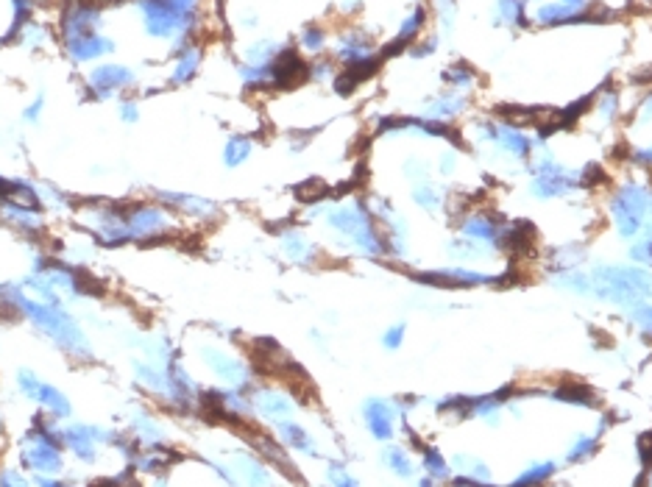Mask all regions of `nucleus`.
I'll list each match as a JSON object with an SVG mask.
<instances>
[{
	"label": "nucleus",
	"mask_w": 652,
	"mask_h": 487,
	"mask_svg": "<svg viewBox=\"0 0 652 487\" xmlns=\"http://www.w3.org/2000/svg\"><path fill=\"white\" fill-rule=\"evenodd\" d=\"M650 200L652 190L647 184H638V181H624L619 190L611 195L608 212H611L614 228H616V234L621 240H636L644 231Z\"/></svg>",
	"instance_id": "0eeeda50"
},
{
	"label": "nucleus",
	"mask_w": 652,
	"mask_h": 487,
	"mask_svg": "<svg viewBox=\"0 0 652 487\" xmlns=\"http://www.w3.org/2000/svg\"><path fill=\"white\" fill-rule=\"evenodd\" d=\"M201 359H204V365H206L221 382H226V385L240 387V390L251 387V365H248L246 359L231 357V354L215 348V346H201Z\"/></svg>",
	"instance_id": "f8f14e48"
},
{
	"label": "nucleus",
	"mask_w": 652,
	"mask_h": 487,
	"mask_svg": "<svg viewBox=\"0 0 652 487\" xmlns=\"http://www.w3.org/2000/svg\"><path fill=\"white\" fill-rule=\"evenodd\" d=\"M421 465H424V471H426V476H429V479H449V476H452L449 462L443 459V454H441L438 449H424Z\"/></svg>",
	"instance_id": "f704fd0d"
},
{
	"label": "nucleus",
	"mask_w": 652,
	"mask_h": 487,
	"mask_svg": "<svg viewBox=\"0 0 652 487\" xmlns=\"http://www.w3.org/2000/svg\"><path fill=\"white\" fill-rule=\"evenodd\" d=\"M627 257L636 262V264H641V267H650V270H652V237H638V240L630 245Z\"/></svg>",
	"instance_id": "4c0bfd02"
},
{
	"label": "nucleus",
	"mask_w": 652,
	"mask_h": 487,
	"mask_svg": "<svg viewBox=\"0 0 652 487\" xmlns=\"http://www.w3.org/2000/svg\"><path fill=\"white\" fill-rule=\"evenodd\" d=\"M362 418H365V426H368V432H371V437L374 440H379V443H385V440H391L393 432H396V407H393L391 401H385V398H368L365 404H362Z\"/></svg>",
	"instance_id": "a211bd4d"
},
{
	"label": "nucleus",
	"mask_w": 652,
	"mask_h": 487,
	"mask_svg": "<svg viewBox=\"0 0 652 487\" xmlns=\"http://www.w3.org/2000/svg\"><path fill=\"white\" fill-rule=\"evenodd\" d=\"M53 415H36L20 446V465L39 476H59L65 468V443Z\"/></svg>",
	"instance_id": "20e7f679"
},
{
	"label": "nucleus",
	"mask_w": 652,
	"mask_h": 487,
	"mask_svg": "<svg viewBox=\"0 0 652 487\" xmlns=\"http://www.w3.org/2000/svg\"><path fill=\"white\" fill-rule=\"evenodd\" d=\"M532 178H530V195L538 200H554V198H566L574 190H580V173L563 167L554 162L552 154H544L532 162Z\"/></svg>",
	"instance_id": "6e6552de"
},
{
	"label": "nucleus",
	"mask_w": 652,
	"mask_h": 487,
	"mask_svg": "<svg viewBox=\"0 0 652 487\" xmlns=\"http://www.w3.org/2000/svg\"><path fill=\"white\" fill-rule=\"evenodd\" d=\"M463 109H466V97L452 90V92H443V95H438L435 100H429L424 114H426V120H438V123H443V120H452V117H457Z\"/></svg>",
	"instance_id": "393cba45"
},
{
	"label": "nucleus",
	"mask_w": 652,
	"mask_h": 487,
	"mask_svg": "<svg viewBox=\"0 0 652 487\" xmlns=\"http://www.w3.org/2000/svg\"><path fill=\"white\" fill-rule=\"evenodd\" d=\"M638 454H641V462H644V468H650V465H652V434H644V437H641Z\"/></svg>",
	"instance_id": "8fccbe9b"
},
{
	"label": "nucleus",
	"mask_w": 652,
	"mask_h": 487,
	"mask_svg": "<svg viewBox=\"0 0 652 487\" xmlns=\"http://www.w3.org/2000/svg\"><path fill=\"white\" fill-rule=\"evenodd\" d=\"M426 26V11L419 6V9H413V14L401 23V28H399V33H396V39H393L391 45L382 50V59H388V56H393V53H401V50H410L413 48V42L419 39V33L424 31Z\"/></svg>",
	"instance_id": "4be33fe9"
},
{
	"label": "nucleus",
	"mask_w": 652,
	"mask_h": 487,
	"mask_svg": "<svg viewBox=\"0 0 652 487\" xmlns=\"http://www.w3.org/2000/svg\"><path fill=\"white\" fill-rule=\"evenodd\" d=\"M326 42V33L324 28H318V26H307L304 31H301V45L307 48V50H321Z\"/></svg>",
	"instance_id": "37998d69"
},
{
	"label": "nucleus",
	"mask_w": 652,
	"mask_h": 487,
	"mask_svg": "<svg viewBox=\"0 0 652 487\" xmlns=\"http://www.w3.org/2000/svg\"><path fill=\"white\" fill-rule=\"evenodd\" d=\"M446 251H449V257L463 259V262H485V259H490V257H496L493 248L483 245V242H474V240H468V237H460L455 242H449Z\"/></svg>",
	"instance_id": "c85d7f7f"
},
{
	"label": "nucleus",
	"mask_w": 652,
	"mask_h": 487,
	"mask_svg": "<svg viewBox=\"0 0 652 487\" xmlns=\"http://www.w3.org/2000/svg\"><path fill=\"white\" fill-rule=\"evenodd\" d=\"M596 112H599V117L602 120H614L616 117V112H619V95L614 92V90H608V92H602V97H599V106H596Z\"/></svg>",
	"instance_id": "ea45409f"
},
{
	"label": "nucleus",
	"mask_w": 652,
	"mask_h": 487,
	"mask_svg": "<svg viewBox=\"0 0 652 487\" xmlns=\"http://www.w3.org/2000/svg\"><path fill=\"white\" fill-rule=\"evenodd\" d=\"M0 220L9 228L20 231L23 237L36 240L45 234V215L31 203H23L17 198H0Z\"/></svg>",
	"instance_id": "ddd939ff"
},
{
	"label": "nucleus",
	"mask_w": 652,
	"mask_h": 487,
	"mask_svg": "<svg viewBox=\"0 0 652 487\" xmlns=\"http://www.w3.org/2000/svg\"><path fill=\"white\" fill-rule=\"evenodd\" d=\"M554 471V462H535V465H530V468H524L522 473L510 482V487H541L550 476H552Z\"/></svg>",
	"instance_id": "7c9ffc66"
},
{
	"label": "nucleus",
	"mask_w": 652,
	"mask_h": 487,
	"mask_svg": "<svg viewBox=\"0 0 652 487\" xmlns=\"http://www.w3.org/2000/svg\"><path fill=\"white\" fill-rule=\"evenodd\" d=\"M251 151H254L251 137H240V134H237V137L228 139L226 148H224V164H226V167H240V164L251 156Z\"/></svg>",
	"instance_id": "2f4dec72"
},
{
	"label": "nucleus",
	"mask_w": 652,
	"mask_h": 487,
	"mask_svg": "<svg viewBox=\"0 0 652 487\" xmlns=\"http://www.w3.org/2000/svg\"><path fill=\"white\" fill-rule=\"evenodd\" d=\"M432 482H435V479H421V482H419V487H432Z\"/></svg>",
	"instance_id": "5fc2aeb1"
},
{
	"label": "nucleus",
	"mask_w": 652,
	"mask_h": 487,
	"mask_svg": "<svg viewBox=\"0 0 652 487\" xmlns=\"http://www.w3.org/2000/svg\"><path fill=\"white\" fill-rule=\"evenodd\" d=\"M129 434L142 446V449H151V446H162L164 443V432L162 426L154 421L148 412H142V410H137V412H131L129 418Z\"/></svg>",
	"instance_id": "b1692460"
},
{
	"label": "nucleus",
	"mask_w": 652,
	"mask_h": 487,
	"mask_svg": "<svg viewBox=\"0 0 652 487\" xmlns=\"http://www.w3.org/2000/svg\"><path fill=\"white\" fill-rule=\"evenodd\" d=\"M435 9L441 14V26L452 31L455 28V0H435Z\"/></svg>",
	"instance_id": "c03bdc74"
},
{
	"label": "nucleus",
	"mask_w": 652,
	"mask_h": 487,
	"mask_svg": "<svg viewBox=\"0 0 652 487\" xmlns=\"http://www.w3.org/2000/svg\"><path fill=\"white\" fill-rule=\"evenodd\" d=\"M557 398H563L566 404H577V407H588V404H591V395H588L586 390H580V387L557 390Z\"/></svg>",
	"instance_id": "a18cd8bd"
},
{
	"label": "nucleus",
	"mask_w": 652,
	"mask_h": 487,
	"mask_svg": "<svg viewBox=\"0 0 652 487\" xmlns=\"http://www.w3.org/2000/svg\"><path fill=\"white\" fill-rule=\"evenodd\" d=\"M382 459H385V465L391 468L396 476H401V479H410L413 476V459H410V454H407V449H401V446H388L385 451H382Z\"/></svg>",
	"instance_id": "473e14b6"
},
{
	"label": "nucleus",
	"mask_w": 652,
	"mask_h": 487,
	"mask_svg": "<svg viewBox=\"0 0 652 487\" xmlns=\"http://www.w3.org/2000/svg\"><path fill=\"white\" fill-rule=\"evenodd\" d=\"M552 282L563 290L574 292V295H594V282H591V273L580 270V267H569V270H554Z\"/></svg>",
	"instance_id": "cd10ccee"
},
{
	"label": "nucleus",
	"mask_w": 652,
	"mask_h": 487,
	"mask_svg": "<svg viewBox=\"0 0 652 487\" xmlns=\"http://www.w3.org/2000/svg\"><path fill=\"white\" fill-rule=\"evenodd\" d=\"M234 476L243 482V487H276L273 473L268 468V462H262L251 454H237L234 456Z\"/></svg>",
	"instance_id": "aec40b11"
},
{
	"label": "nucleus",
	"mask_w": 652,
	"mask_h": 487,
	"mask_svg": "<svg viewBox=\"0 0 652 487\" xmlns=\"http://www.w3.org/2000/svg\"><path fill=\"white\" fill-rule=\"evenodd\" d=\"M17 387L26 398L36 401L48 415H53L56 421H65L73 415V407H70V398L59 387L42 382L39 376H33L31 370H20L17 373Z\"/></svg>",
	"instance_id": "9b49d317"
},
{
	"label": "nucleus",
	"mask_w": 652,
	"mask_h": 487,
	"mask_svg": "<svg viewBox=\"0 0 652 487\" xmlns=\"http://www.w3.org/2000/svg\"><path fill=\"white\" fill-rule=\"evenodd\" d=\"M630 321L636 326H641L644 331H652V304L641 301V304L630 306Z\"/></svg>",
	"instance_id": "a19ab883"
},
{
	"label": "nucleus",
	"mask_w": 652,
	"mask_h": 487,
	"mask_svg": "<svg viewBox=\"0 0 652 487\" xmlns=\"http://www.w3.org/2000/svg\"><path fill=\"white\" fill-rule=\"evenodd\" d=\"M14 304L20 309V318L31 321L70 359H78V362H90L93 359V346L87 340L84 328L78 326V321L67 312L62 304H45V301L28 298L23 284H14Z\"/></svg>",
	"instance_id": "f03ea898"
},
{
	"label": "nucleus",
	"mask_w": 652,
	"mask_h": 487,
	"mask_svg": "<svg viewBox=\"0 0 652 487\" xmlns=\"http://www.w3.org/2000/svg\"><path fill=\"white\" fill-rule=\"evenodd\" d=\"M157 203H162L167 212H179L182 218H190V220H212L218 218L221 206L209 198H201V195H190V193H173V190H157L154 193Z\"/></svg>",
	"instance_id": "4468645a"
},
{
	"label": "nucleus",
	"mask_w": 652,
	"mask_h": 487,
	"mask_svg": "<svg viewBox=\"0 0 652 487\" xmlns=\"http://www.w3.org/2000/svg\"><path fill=\"white\" fill-rule=\"evenodd\" d=\"M276 432H279V440H282L285 449H293V451H301V454H307V456H318V449H315L312 434H310L301 423L285 418V421L276 423Z\"/></svg>",
	"instance_id": "5701e85b"
},
{
	"label": "nucleus",
	"mask_w": 652,
	"mask_h": 487,
	"mask_svg": "<svg viewBox=\"0 0 652 487\" xmlns=\"http://www.w3.org/2000/svg\"><path fill=\"white\" fill-rule=\"evenodd\" d=\"M324 226L335 237V245H340V248H346L352 254L371 257V259L388 257L385 234H382V228L377 223L368 200H359L357 198V200L326 206Z\"/></svg>",
	"instance_id": "f257e3e1"
},
{
	"label": "nucleus",
	"mask_w": 652,
	"mask_h": 487,
	"mask_svg": "<svg viewBox=\"0 0 652 487\" xmlns=\"http://www.w3.org/2000/svg\"><path fill=\"white\" fill-rule=\"evenodd\" d=\"M443 78H446V84H452L455 87V92H460V90H468L471 84H474V67H468V65H452L446 73H443Z\"/></svg>",
	"instance_id": "c9c22d12"
},
{
	"label": "nucleus",
	"mask_w": 652,
	"mask_h": 487,
	"mask_svg": "<svg viewBox=\"0 0 652 487\" xmlns=\"http://www.w3.org/2000/svg\"><path fill=\"white\" fill-rule=\"evenodd\" d=\"M371 50H374V45H371V39H368L362 31L343 33V39L337 42V56H340L346 65H354V62L368 59Z\"/></svg>",
	"instance_id": "a878e982"
},
{
	"label": "nucleus",
	"mask_w": 652,
	"mask_h": 487,
	"mask_svg": "<svg viewBox=\"0 0 652 487\" xmlns=\"http://www.w3.org/2000/svg\"><path fill=\"white\" fill-rule=\"evenodd\" d=\"M0 487H28V479L17 468H3L0 471Z\"/></svg>",
	"instance_id": "49530a36"
},
{
	"label": "nucleus",
	"mask_w": 652,
	"mask_h": 487,
	"mask_svg": "<svg viewBox=\"0 0 652 487\" xmlns=\"http://www.w3.org/2000/svg\"><path fill=\"white\" fill-rule=\"evenodd\" d=\"M633 159L638 164H644V167H652V148H638V151H633Z\"/></svg>",
	"instance_id": "864d4df0"
},
{
	"label": "nucleus",
	"mask_w": 652,
	"mask_h": 487,
	"mask_svg": "<svg viewBox=\"0 0 652 487\" xmlns=\"http://www.w3.org/2000/svg\"><path fill=\"white\" fill-rule=\"evenodd\" d=\"M279 251L295 267H315L321 259V248L301 231V228H282L279 231Z\"/></svg>",
	"instance_id": "2eb2a0df"
},
{
	"label": "nucleus",
	"mask_w": 652,
	"mask_h": 487,
	"mask_svg": "<svg viewBox=\"0 0 652 487\" xmlns=\"http://www.w3.org/2000/svg\"><path fill=\"white\" fill-rule=\"evenodd\" d=\"M326 476H329V485L332 487H359V482L349 473V468L343 462H329Z\"/></svg>",
	"instance_id": "58836bf2"
},
{
	"label": "nucleus",
	"mask_w": 652,
	"mask_h": 487,
	"mask_svg": "<svg viewBox=\"0 0 652 487\" xmlns=\"http://www.w3.org/2000/svg\"><path fill=\"white\" fill-rule=\"evenodd\" d=\"M455 226L460 231V237H468L474 242H483L493 251H502L505 248V237H508V226L499 215L493 212H485V209H477V212H463L455 218Z\"/></svg>",
	"instance_id": "9d476101"
},
{
	"label": "nucleus",
	"mask_w": 652,
	"mask_h": 487,
	"mask_svg": "<svg viewBox=\"0 0 652 487\" xmlns=\"http://www.w3.org/2000/svg\"><path fill=\"white\" fill-rule=\"evenodd\" d=\"M251 404H254V412H260L262 418H268V421H273V423L290 418V415H293V410H295L293 401H290L285 392L270 390V387L254 390Z\"/></svg>",
	"instance_id": "6ab92c4d"
},
{
	"label": "nucleus",
	"mask_w": 652,
	"mask_h": 487,
	"mask_svg": "<svg viewBox=\"0 0 652 487\" xmlns=\"http://www.w3.org/2000/svg\"><path fill=\"white\" fill-rule=\"evenodd\" d=\"M413 203L419 209L429 212V215H435V212L446 209V195H443V190L438 184H432L429 178H424V181H416V187H413Z\"/></svg>",
	"instance_id": "bb28decb"
},
{
	"label": "nucleus",
	"mask_w": 652,
	"mask_h": 487,
	"mask_svg": "<svg viewBox=\"0 0 652 487\" xmlns=\"http://www.w3.org/2000/svg\"><path fill=\"white\" fill-rule=\"evenodd\" d=\"M129 245H154L176 237L173 215L157 200H126Z\"/></svg>",
	"instance_id": "423d86ee"
},
{
	"label": "nucleus",
	"mask_w": 652,
	"mask_h": 487,
	"mask_svg": "<svg viewBox=\"0 0 652 487\" xmlns=\"http://www.w3.org/2000/svg\"><path fill=\"white\" fill-rule=\"evenodd\" d=\"M435 50H438V39L429 36V39H424L419 48H410V56H413V59H424V56H432Z\"/></svg>",
	"instance_id": "de8ad7c7"
},
{
	"label": "nucleus",
	"mask_w": 652,
	"mask_h": 487,
	"mask_svg": "<svg viewBox=\"0 0 652 487\" xmlns=\"http://www.w3.org/2000/svg\"><path fill=\"white\" fill-rule=\"evenodd\" d=\"M42 106H45V100H42V97H36V100H33L31 106L26 109V114H23V117H26L28 123H33V120H39V112H42Z\"/></svg>",
	"instance_id": "603ef678"
},
{
	"label": "nucleus",
	"mask_w": 652,
	"mask_h": 487,
	"mask_svg": "<svg viewBox=\"0 0 652 487\" xmlns=\"http://www.w3.org/2000/svg\"><path fill=\"white\" fill-rule=\"evenodd\" d=\"M524 3H530V0H524Z\"/></svg>",
	"instance_id": "6e6d98bb"
},
{
	"label": "nucleus",
	"mask_w": 652,
	"mask_h": 487,
	"mask_svg": "<svg viewBox=\"0 0 652 487\" xmlns=\"http://www.w3.org/2000/svg\"><path fill=\"white\" fill-rule=\"evenodd\" d=\"M120 117H123L126 123H134V120L140 117V114H137V103H134V100H126V103L120 106Z\"/></svg>",
	"instance_id": "3c124183"
},
{
	"label": "nucleus",
	"mask_w": 652,
	"mask_h": 487,
	"mask_svg": "<svg viewBox=\"0 0 652 487\" xmlns=\"http://www.w3.org/2000/svg\"><path fill=\"white\" fill-rule=\"evenodd\" d=\"M198 65H201V50L193 45V48H187V50L176 59V67H173L170 81H173V84H187V81H193L198 73Z\"/></svg>",
	"instance_id": "c756f323"
},
{
	"label": "nucleus",
	"mask_w": 652,
	"mask_h": 487,
	"mask_svg": "<svg viewBox=\"0 0 652 487\" xmlns=\"http://www.w3.org/2000/svg\"><path fill=\"white\" fill-rule=\"evenodd\" d=\"M483 139H488L493 145H499L502 151H508L513 159H522L527 162L532 156V139L524 134L519 126H510V123H483Z\"/></svg>",
	"instance_id": "dca6fc26"
},
{
	"label": "nucleus",
	"mask_w": 652,
	"mask_h": 487,
	"mask_svg": "<svg viewBox=\"0 0 652 487\" xmlns=\"http://www.w3.org/2000/svg\"><path fill=\"white\" fill-rule=\"evenodd\" d=\"M594 451H596V437H594V434H580V437L572 443V449L566 451V459H569V462H586Z\"/></svg>",
	"instance_id": "e433bc0d"
},
{
	"label": "nucleus",
	"mask_w": 652,
	"mask_h": 487,
	"mask_svg": "<svg viewBox=\"0 0 652 487\" xmlns=\"http://www.w3.org/2000/svg\"><path fill=\"white\" fill-rule=\"evenodd\" d=\"M129 84H134V73H131L129 67L123 65H100L93 70V75H90V97H95V100H106V97L115 95V90H120V87H129Z\"/></svg>",
	"instance_id": "f3484780"
},
{
	"label": "nucleus",
	"mask_w": 652,
	"mask_h": 487,
	"mask_svg": "<svg viewBox=\"0 0 652 487\" xmlns=\"http://www.w3.org/2000/svg\"><path fill=\"white\" fill-rule=\"evenodd\" d=\"M404 334H407V326L393 323L391 328H385V334H382V346H385L388 351H399L401 343H404Z\"/></svg>",
	"instance_id": "79ce46f5"
},
{
	"label": "nucleus",
	"mask_w": 652,
	"mask_h": 487,
	"mask_svg": "<svg viewBox=\"0 0 652 487\" xmlns=\"http://www.w3.org/2000/svg\"><path fill=\"white\" fill-rule=\"evenodd\" d=\"M413 282L426 284V287H438V290H468V287L496 284L499 279L493 273L480 270V267L449 264V267H435V270H419V273H413Z\"/></svg>",
	"instance_id": "1a4fd4ad"
},
{
	"label": "nucleus",
	"mask_w": 652,
	"mask_h": 487,
	"mask_svg": "<svg viewBox=\"0 0 652 487\" xmlns=\"http://www.w3.org/2000/svg\"><path fill=\"white\" fill-rule=\"evenodd\" d=\"M137 6L145 17V31L151 36H187L196 26L198 0H137Z\"/></svg>",
	"instance_id": "39448f33"
},
{
	"label": "nucleus",
	"mask_w": 652,
	"mask_h": 487,
	"mask_svg": "<svg viewBox=\"0 0 652 487\" xmlns=\"http://www.w3.org/2000/svg\"><path fill=\"white\" fill-rule=\"evenodd\" d=\"M438 170H441L443 176H452V173H455V170H457V154H455V151H446V154H441Z\"/></svg>",
	"instance_id": "09e8293b"
},
{
	"label": "nucleus",
	"mask_w": 652,
	"mask_h": 487,
	"mask_svg": "<svg viewBox=\"0 0 652 487\" xmlns=\"http://www.w3.org/2000/svg\"><path fill=\"white\" fill-rule=\"evenodd\" d=\"M496 17H499V23H508V26H527L524 0H499L496 3Z\"/></svg>",
	"instance_id": "72a5a7b5"
},
{
	"label": "nucleus",
	"mask_w": 652,
	"mask_h": 487,
	"mask_svg": "<svg viewBox=\"0 0 652 487\" xmlns=\"http://www.w3.org/2000/svg\"><path fill=\"white\" fill-rule=\"evenodd\" d=\"M594 282V298L616 304V306H636L652 298V270L650 267H630V264H596L588 270Z\"/></svg>",
	"instance_id": "7ed1b4c3"
},
{
	"label": "nucleus",
	"mask_w": 652,
	"mask_h": 487,
	"mask_svg": "<svg viewBox=\"0 0 652 487\" xmlns=\"http://www.w3.org/2000/svg\"><path fill=\"white\" fill-rule=\"evenodd\" d=\"M67 53L73 56V62L84 65V62H93L103 53H112V39L100 36V33H90V36H78V39H67L65 42Z\"/></svg>",
	"instance_id": "412c9836"
}]
</instances>
